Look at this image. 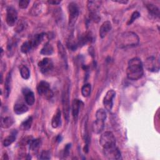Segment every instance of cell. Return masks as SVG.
<instances>
[{"mask_svg": "<svg viewBox=\"0 0 160 160\" xmlns=\"http://www.w3.org/2000/svg\"><path fill=\"white\" fill-rule=\"evenodd\" d=\"M99 144L103 148H109L116 145V138L111 131H106L102 133L99 139Z\"/></svg>", "mask_w": 160, "mask_h": 160, "instance_id": "5", "label": "cell"}, {"mask_svg": "<svg viewBox=\"0 0 160 160\" xmlns=\"http://www.w3.org/2000/svg\"><path fill=\"white\" fill-rule=\"evenodd\" d=\"M32 48L31 44V42L29 41H26L24 42L21 47V50L22 51V52L26 54V53H28L29 51H30V50Z\"/></svg>", "mask_w": 160, "mask_h": 160, "instance_id": "33", "label": "cell"}, {"mask_svg": "<svg viewBox=\"0 0 160 160\" xmlns=\"http://www.w3.org/2000/svg\"><path fill=\"white\" fill-rule=\"evenodd\" d=\"M20 74L23 79H28L30 76L29 69L26 66H22L20 69Z\"/></svg>", "mask_w": 160, "mask_h": 160, "instance_id": "31", "label": "cell"}, {"mask_svg": "<svg viewBox=\"0 0 160 160\" xmlns=\"http://www.w3.org/2000/svg\"><path fill=\"white\" fill-rule=\"evenodd\" d=\"M139 38L134 32H124L118 36L116 39V45L119 48L135 46L139 44Z\"/></svg>", "mask_w": 160, "mask_h": 160, "instance_id": "2", "label": "cell"}, {"mask_svg": "<svg viewBox=\"0 0 160 160\" xmlns=\"http://www.w3.org/2000/svg\"><path fill=\"white\" fill-rule=\"evenodd\" d=\"M28 111L27 105L22 102H17L14 105V111L17 114H23Z\"/></svg>", "mask_w": 160, "mask_h": 160, "instance_id": "17", "label": "cell"}, {"mask_svg": "<svg viewBox=\"0 0 160 160\" xmlns=\"http://www.w3.org/2000/svg\"><path fill=\"white\" fill-rule=\"evenodd\" d=\"M58 52L60 58L62 59V60L64 61V63L67 66V56H66V53L64 50V48L62 44L60 42H58Z\"/></svg>", "mask_w": 160, "mask_h": 160, "instance_id": "26", "label": "cell"}, {"mask_svg": "<svg viewBox=\"0 0 160 160\" xmlns=\"http://www.w3.org/2000/svg\"><path fill=\"white\" fill-rule=\"evenodd\" d=\"M112 25L110 21H106L104 22L99 29V36L101 38H104L108 33L111 30Z\"/></svg>", "mask_w": 160, "mask_h": 160, "instance_id": "15", "label": "cell"}, {"mask_svg": "<svg viewBox=\"0 0 160 160\" xmlns=\"http://www.w3.org/2000/svg\"><path fill=\"white\" fill-rule=\"evenodd\" d=\"M28 144L29 146V149L32 151H35L39 148L41 145V140L39 139H29Z\"/></svg>", "mask_w": 160, "mask_h": 160, "instance_id": "24", "label": "cell"}, {"mask_svg": "<svg viewBox=\"0 0 160 160\" xmlns=\"http://www.w3.org/2000/svg\"><path fill=\"white\" fill-rule=\"evenodd\" d=\"M144 66L149 71L158 72L159 70V61L156 58L151 56L145 60Z\"/></svg>", "mask_w": 160, "mask_h": 160, "instance_id": "9", "label": "cell"}, {"mask_svg": "<svg viewBox=\"0 0 160 160\" xmlns=\"http://www.w3.org/2000/svg\"><path fill=\"white\" fill-rule=\"evenodd\" d=\"M101 3V2L99 1H88L87 2V6L89 11V17L95 22H99L101 19L98 12Z\"/></svg>", "mask_w": 160, "mask_h": 160, "instance_id": "4", "label": "cell"}, {"mask_svg": "<svg viewBox=\"0 0 160 160\" xmlns=\"http://www.w3.org/2000/svg\"><path fill=\"white\" fill-rule=\"evenodd\" d=\"M50 152L48 151H43L41 152L39 156V159H49L51 158Z\"/></svg>", "mask_w": 160, "mask_h": 160, "instance_id": "36", "label": "cell"}, {"mask_svg": "<svg viewBox=\"0 0 160 160\" xmlns=\"http://www.w3.org/2000/svg\"><path fill=\"white\" fill-rule=\"evenodd\" d=\"M22 92L24 96V99L26 104L29 106H32L35 101L34 92L29 89H24L22 90Z\"/></svg>", "mask_w": 160, "mask_h": 160, "instance_id": "14", "label": "cell"}, {"mask_svg": "<svg viewBox=\"0 0 160 160\" xmlns=\"http://www.w3.org/2000/svg\"><path fill=\"white\" fill-rule=\"evenodd\" d=\"M82 104V102L78 99H74L73 100L72 103V114L74 121L77 120L79 113V111L81 109V106Z\"/></svg>", "mask_w": 160, "mask_h": 160, "instance_id": "13", "label": "cell"}, {"mask_svg": "<svg viewBox=\"0 0 160 160\" xmlns=\"http://www.w3.org/2000/svg\"><path fill=\"white\" fill-rule=\"evenodd\" d=\"M32 122V118L31 116L26 119L20 125V129L23 131H27L30 129Z\"/></svg>", "mask_w": 160, "mask_h": 160, "instance_id": "27", "label": "cell"}, {"mask_svg": "<svg viewBox=\"0 0 160 160\" xmlns=\"http://www.w3.org/2000/svg\"><path fill=\"white\" fill-rule=\"evenodd\" d=\"M29 4V1L28 0H21L19 2V6L21 9H26Z\"/></svg>", "mask_w": 160, "mask_h": 160, "instance_id": "38", "label": "cell"}, {"mask_svg": "<svg viewBox=\"0 0 160 160\" xmlns=\"http://www.w3.org/2000/svg\"><path fill=\"white\" fill-rule=\"evenodd\" d=\"M91 86L90 84H84L81 88V93L84 97H88L91 94Z\"/></svg>", "mask_w": 160, "mask_h": 160, "instance_id": "30", "label": "cell"}, {"mask_svg": "<svg viewBox=\"0 0 160 160\" xmlns=\"http://www.w3.org/2000/svg\"><path fill=\"white\" fill-rule=\"evenodd\" d=\"M45 36H46V34L44 32L34 35V37L31 40H29L32 48L37 47L39 44H41L43 39L44 38Z\"/></svg>", "mask_w": 160, "mask_h": 160, "instance_id": "18", "label": "cell"}, {"mask_svg": "<svg viewBox=\"0 0 160 160\" xmlns=\"http://www.w3.org/2000/svg\"><path fill=\"white\" fill-rule=\"evenodd\" d=\"M106 112L103 109H99L96 112V118L98 119L105 121L106 119Z\"/></svg>", "mask_w": 160, "mask_h": 160, "instance_id": "34", "label": "cell"}, {"mask_svg": "<svg viewBox=\"0 0 160 160\" xmlns=\"http://www.w3.org/2000/svg\"><path fill=\"white\" fill-rule=\"evenodd\" d=\"M48 3L51 4H58L61 2V1H57V0H51L48 1Z\"/></svg>", "mask_w": 160, "mask_h": 160, "instance_id": "40", "label": "cell"}, {"mask_svg": "<svg viewBox=\"0 0 160 160\" xmlns=\"http://www.w3.org/2000/svg\"><path fill=\"white\" fill-rule=\"evenodd\" d=\"M16 136H17V131L16 130L12 131L11 132V134L8 136L3 140L2 144H3L4 146L7 147V146H9V145H11L15 141V139L16 138Z\"/></svg>", "mask_w": 160, "mask_h": 160, "instance_id": "22", "label": "cell"}, {"mask_svg": "<svg viewBox=\"0 0 160 160\" xmlns=\"http://www.w3.org/2000/svg\"><path fill=\"white\" fill-rule=\"evenodd\" d=\"M104 128V121L101 120V119H98L92 123V130L93 132L96 134H99L102 131Z\"/></svg>", "mask_w": 160, "mask_h": 160, "instance_id": "16", "label": "cell"}, {"mask_svg": "<svg viewBox=\"0 0 160 160\" xmlns=\"http://www.w3.org/2000/svg\"><path fill=\"white\" fill-rule=\"evenodd\" d=\"M42 2H39L38 4H34V6H32V9H31V13L32 14V15H37L38 14L40 11H41V7H42Z\"/></svg>", "mask_w": 160, "mask_h": 160, "instance_id": "35", "label": "cell"}, {"mask_svg": "<svg viewBox=\"0 0 160 160\" xmlns=\"http://www.w3.org/2000/svg\"><path fill=\"white\" fill-rule=\"evenodd\" d=\"M38 67L42 73L46 74L52 70L53 63L51 59L45 58L38 62Z\"/></svg>", "mask_w": 160, "mask_h": 160, "instance_id": "12", "label": "cell"}, {"mask_svg": "<svg viewBox=\"0 0 160 160\" xmlns=\"http://www.w3.org/2000/svg\"><path fill=\"white\" fill-rule=\"evenodd\" d=\"M53 52V48L49 42H46L41 50V54L43 55H51Z\"/></svg>", "mask_w": 160, "mask_h": 160, "instance_id": "28", "label": "cell"}, {"mask_svg": "<svg viewBox=\"0 0 160 160\" xmlns=\"http://www.w3.org/2000/svg\"><path fill=\"white\" fill-rule=\"evenodd\" d=\"M91 39H92V37L89 33L88 32L84 33L82 35H81V36L79 38L78 41L77 42L78 45V46H84L85 44L91 41Z\"/></svg>", "mask_w": 160, "mask_h": 160, "instance_id": "20", "label": "cell"}, {"mask_svg": "<svg viewBox=\"0 0 160 160\" xmlns=\"http://www.w3.org/2000/svg\"><path fill=\"white\" fill-rule=\"evenodd\" d=\"M71 148V144H68L65 148H64V156L66 157L67 156H68L69 153V149Z\"/></svg>", "mask_w": 160, "mask_h": 160, "instance_id": "39", "label": "cell"}, {"mask_svg": "<svg viewBox=\"0 0 160 160\" xmlns=\"http://www.w3.org/2000/svg\"><path fill=\"white\" fill-rule=\"evenodd\" d=\"M115 96L116 92L114 90L110 89L107 91L103 99V104L106 110L110 111L112 109L113 106V99Z\"/></svg>", "mask_w": 160, "mask_h": 160, "instance_id": "10", "label": "cell"}, {"mask_svg": "<svg viewBox=\"0 0 160 160\" xmlns=\"http://www.w3.org/2000/svg\"><path fill=\"white\" fill-rule=\"evenodd\" d=\"M61 112L59 109H58L53 116L51 121V126L53 128H57L61 124Z\"/></svg>", "mask_w": 160, "mask_h": 160, "instance_id": "21", "label": "cell"}, {"mask_svg": "<svg viewBox=\"0 0 160 160\" xmlns=\"http://www.w3.org/2000/svg\"><path fill=\"white\" fill-rule=\"evenodd\" d=\"M38 92L39 95L47 99H50L53 96V92L50 89L49 84L44 81H41L37 87Z\"/></svg>", "mask_w": 160, "mask_h": 160, "instance_id": "7", "label": "cell"}, {"mask_svg": "<svg viewBox=\"0 0 160 160\" xmlns=\"http://www.w3.org/2000/svg\"><path fill=\"white\" fill-rule=\"evenodd\" d=\"M104 156L109 159H119L121 158V152L116 146H111L106 148H103Z\"/></svg>", "mask_w": 160, "mask_h": 160, "instance_id": "8", "label": "cell"}, {"mask_svg": "<svg viewBox=\"0 0 160 160\" xmlns=\"http://www.w3.org/2000/svg\"><path fill=\"white\" fill-rule=\"evenodd\" d=\"M11 72H9L6 77L4 82V94L6 98H8L10 94L11 89Z\"/></svg>", "mask_w": 160, "mask_h": 160, "instance_id": "19", "label": "cell"}, {"mask_svg": "<svg viewBox=\"0 0 160 160\" xmlns=\"http://www.w3.org/2000/svg\"><path fill=\"white\" fill-rule=\"evenodd\" d=\"M18 19V12L12 7H8L6 11V22L9 26H13Z\"/></svg>", "mask_w": 160, "mask_h": 160, "instance_id": "11", "label": "cell"}, {"mask_svg": "<svg viewBox=\"0 0 160 160\" xmlns=\"http://www.w3.org/2000/svg\"><path fill=\"white\" fill-rule=\"evenodd\" d=\"M146 8L149 13L151 16L158 18H159V9L156 5L149 3L146 4Z\"/></svg>", "mask_w": 160, "mask_h": 160, "instance_id": "23", "label": "cell"}, {"mask_svg": "<svg viewBox=\"0 0 160 160\" xmlns=\"http://www.w3.org/2000/svg\"><path fill=\"white\" fill-rule=\"evenodd\" d=\"M16 46V40L14 38H11L9 40L8 46H7V50L8 52V54H12L14 51V48Z\"/></svg>", "mask_w": 160, "mask_h": 160, "instance_id": "29", "label": "cell"}, {"mask_svg": "<svg viewBox=\"0 0 160 160\" xmlns=\"http://www.w3.org/2000/svg\"><path fill=\"white\" fill-rule=\"evenodd\" d=\"M62 111L65 119L68 121L69 118V85L66 84L64 86L62 93Z\"/></svg>", "mask_w": 160, "mask_h": 160, "instance_id": "3", "label": "cell"}, {"mask_svg": "<svg viewBox=\"0 0 160 160\" xmlns=\"http://www.w3.org/2000/svg\"><path fill=\"white\" fill-rule=\"evenodd\" d=\"M114 2H118V3H120V4H127L128 2V1L127 0H116V1H113Z\"/></svg>", "mask_w": 160, "mask_h": 160, "instance_id": "41", "label": "cell"}, {"mask_svg": "<svg viewBox=\"0 0 160 160\" xmlns=\"http://www.w3.org/2000/svg\"><path fill=\"white\" fill-rule=\"evenodd\" d=\"M143 73V64L141 59L138 58L131 59L128 62L126 70L128 78L133 81L138 80L142 78Z\"/></svg>", "mask_w": 160, "mask_h": 160, "instance_id": "1", "label": "cell"}, {"mask_svg": "<svg viewBox=\"0 0 160 160\" xmlns=\"http://www.w3.org/2000/svg\"><path fill=\"white\" fill-rule=\"evenodd\" d=\"M68 10L69 13V26L73 27L79 16L78 6L76 2H71L68 6Z\"/></svg>", "mask_w": 160, "mask_h": 160, "instance_id": "6", "label": "cell"}, {"mask_svg": "<svg viewBox=\"0 0 160 160\" xmlns=\"http://www.w3.org/2000/svg\"><path fill=\"white\" fill-rule=\"evenodd\" d=\"M139 16H140V13H139V12H138V11H134V12L132 14V15H131V18H130V19L129 20L128 22V24L129 25V24H132V23L136 19H138Z\"/></svg>", "mask_w": 160, "mask_h": 160, "instance_id": "37", "label": "cell"}, {"mask_svg": "<svg viewBox=\"0 0 160 160\" xmlns=\"http://www.w3.org/2000/svg\"><path fill=\"white\" fill-rule=\"evenodd\" d=\"M67 46H68V48L72 51H75L78 47V42L75 41V40L72 38H70V39H68L67 42Z\"/></svg>", "mask_w": 160, "mask_h": 160, "instance_id": "32", "label": "cell"}, {"mask_svg": "<svg viewBox=\"0 0 160 160\" xmlns=\"http://www.w3.org/2000/svg\"><path fill=\"white\" fill-rule=\"evenodd\" d=\"M14 123V120L11 117H5L1 118V126L3 128H8Z\"/></svg>", "mask_w": 160, "mask_h": 160, "instance_id": "25", "label": "cell"}]
</instances>
